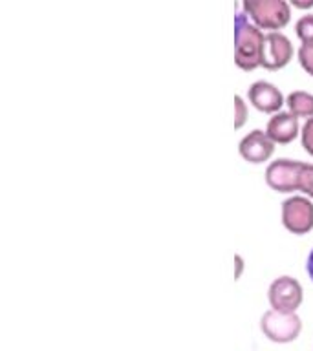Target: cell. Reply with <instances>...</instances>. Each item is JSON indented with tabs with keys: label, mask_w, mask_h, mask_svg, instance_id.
<instances>
[{
	"label": "cell",
	"mask_w": 313,
	"mask_h": 351,
	"mask_svg": "<svg viewBox=\"0 0 313 351\" xmlns=\"http://www.w3.org/2000/svg\"><path fill=\"white\" fill-rule=\"evenodd\" d=\"M302 285L293 276H279L269 285L268 298L271 309L297 313L302 304Z\"/></svg>",
	"instance_id": "cell-5"
},
{
	"label": "cell",
	"mask_w": 313,
	"mask_h": 351,
	"mask_svg": "<svg viewBox=\"0 0 313 351\" xmlns=\"http://www.w3.org/2000/svg\"><path fill=\"white\" fill-rule=\"evenodd\" d=\"M282 223L293 234H306L313 229V203L304 196H291L282 203Z\"/></svg>",
	"instance_id": "cell-6"
},
{
	"label": "cell",
	"mask_w": 313,
	"mask_h": 351,
	"mask_svg": "<svg viewBox=\"0 0 313 351\" xmlns=\"http://www.w3.org/2000/svg\"><path fill=\"white\" fill-rule=\"evenodd\" d=\"M306 271H308V276H310V278H312V282H313V249H312V252L308 254Z\"/></svg>",
	"instance_id": "cell-18"
},
{
	"label": "cell",
	"mask_w": 313,
	"mask_h": 351,
	"mask_svg": "<svg viewBox=\"0 0 313 351\" xmlns=\"http://www.w3.org/2000/svg\"><path fill=\"white\" fill-rule=\"evenodd\" d=\"M299 62L306 73L313 77V46H301L299 48Z\"/></svg>",
	"instance_id": "cell-16"
},
{
	"label": "cell",
	"mask_w": 313,
	"mask_h": 351,
	"mask_svg": "<svg viewBox=\"0 0 313 351\" xmlns=\"http://www.w3.org/2000/svg\"><path fill=\"white\" fill-rule=\"evenodd\" d=\"M299 191H302L308 197L313 199V163H304V167H302Z\"/></svg>",
	"instance_id": "cell-13"
},
{
	"label": "cell",
	"mask_w": 313,
	"mask_h": 351,
	"mask_svg": "<svg viewBox=\"0 0 313 351\" xmlns=\"http://www.w3.org/2000/svg\"><path fill=\"white\" fill-rule=\"evenodd\" d=\"M286 104H288L290 114H293L295 117H306V119H312L313 117V95L312 93L302 92V90L291 92L290 95L286 97Z\"/></svg>",
	"instance_id": "cell-11"
},
{
	"label": "cell",
	"mask_w": 313,
	"mask_h": 351,
	"mask_svg": "<svg viewBox=\"0 0 313 351\" xmlns=\"http://www.w3.org/2000/svg\"><path fill=\"white\" fill-rule=\"evenodd\" d=\"M295 32L302 46H313V15H302L297 21Z\"/></svg>",
	"instance_id": "cell-12"
},
{
	"label": "cell",
	"mask_w": 313,
	"mask_h": 351,
	"mask_svg": "<svg viewBox=\"0 0 313 351\" xmlns=\"http://www.w3.org/2000/svg\"><path fill=\"white\" fill-rule=\"evenodd\" d=\"M260 331L264 337L277 344H288L299 339L302 331V320L297 313H284L269 309L260 318Z\"/></svg>",
	"instance_id": "cell-3"
},
{
	"label": "cell",
	"mask_w": 313,
	"mask_h": 351,
	"mask_svg": "<svg viewBox=\"0 0 313 351\" xmlns=\"http://www.w3.org/2000/svg\"><path fill=\"white\" fill-rule=\"evenodd\" d=\"M262 29L253 24L244 11L235 15V62L238 68L253 71L262 64Z\"/></svg>",
	"instance_id": "cell-1"
},
{
	"label": "cell",
	"mask_w": 313,
	"mask_h": 351,
	"mask_svg": "<svg viewBox=\"0 0 313 351\" xmlns=\"http://www.w3.org/2000/svg\"><path fill=\"white\" fill-rule=\"evenodd\" d=\"M240 156L246 159L247 163L260 165L268 161L275 152V143L269 139V136L264 130H253L247 136L242 137L238 145Z\"/></svg>",
	"instance_id": "cell-9"
},
{
	"label": "cell",
	"mask_w": 313,
	"mask_h": 351,
	"mask_svg": "<svg viewBox=\"0 0 313 351\" xmlns=\"http://www.w3.org/2000/svg\"><path fill=\"white\" fill-rule=\"evenodd\" d=\"M291 5L293 8H301V10H306V8H313V0H291Z\"/></svg>",
	"instance_id": "cell-17"
},
{
	"label": "cell",
	"mask_w": 313,
	"mask_h": 351,
	"mask_svg": "<svg viewBox=\"0 0 313 351\" xmlns=\"http://www.w3.org/2000/svg\"><path fill=\"white\" fill-rule=\"evenodd\" d=\"M242 11L255 26L269 32H279L291 19V5L286 0H244Z\"/></svg>",
	"instance_id": "cell-2"
},
{
	"label": "cell",
	"mask_w": 313,
	"mask_h": 351,
	"mask_svg": "<svg viewBox=\"0 0 313 351\" xmlns=\"http://www.w3.org/2000/svg\"><path fill=\"white\" fill-rule=\"evenodd\" d=\"M301 141L302 147L310 156H313V117L306 119V123L301 128Z\"/></svg>",
	"instance_id": "cell-15"
},
{
	"label": "cell",
	"mask_w": 313,
	"mask_h": 351,
	"mask_svg": "<svg viewBox=\"0 0 313 351\" xmlns=\"http://www.w3.org/2000/svg\"><path fill=\"white\" fill-rule=\"evenodd\" d=\"M304 163L295 159H275L266 169V183L269 189L282 194L299 191L301 185V172Z\"/></svg>",
	"instance_id": "cell-4"
},
{
	"label": "cell",
	"mask_w": 313,
	"mask_h": 351,
	"mask_svg": "<svg viewBox=\"0 0 313 351\" xmlns=\"http://www.w3.org/2000/svg\"><path fill=\"white\" fill-rule=\"evenodd\" d=\"M233 103H235V117H233V126H235V128H242L247 119V106L240 95H235Z\"/></svg>",
	"instance_id": "cell-14"
},
{
	"label": "cell",
	"mask_w": 313,
	"mask_h": 351,
	"mask_svg": "<svg viewBox=\"0 0 313 351\" xmlns=\"http://www.w3.org/2000/svg\"><path fill=\"white\" fill-rule=\"evenodd\" d=\"M293 59V44L284 33L268 32L264 37L262 64L266 70H280Z\"/></svg>",
	"instance_id": "cell-7"
},
{
	"label": "cell",
	"mask_w": 313,
	"mask_h": 351,
	"mask_svg": "<svg viewBox=\"0 0 313 351\" xmlns=\"http://www.w3.org/2000/svg\"><path fill=\"white\" fill-rule=\"evenodd\" d=\"M301 126H299V117H295L290 112H279L269 119L268 126H266V134L269 139L277 145H288L299 136Z\"/></svg>",
	"instance_id": "cell-10"
},
{
	"label": "cell",
	"mask_w": 313,
	"mask_h": 351,
	"mask_svg": "<svg viewBox=\"0 0 313 351\" xmlns=\"http://www.w3.org/2000/svg\"><path fill=\"white\" fill-rule=\"evenodd\" d=\"M247 101L264 114H279L282 104L286 103L284 95L279 88L268 81L253 82L247 90Z\"/></svg>",
	"instance_id": "cell-8"
}]
</instances>
